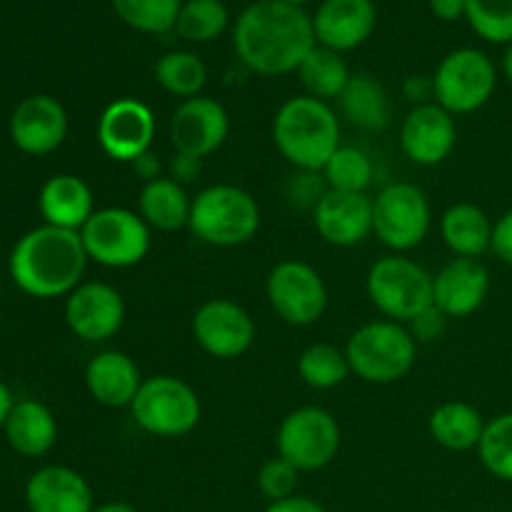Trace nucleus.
Listing matches in <instances>:
<instances>
[{
  "label": "nucleus",
  "instance_id": "f3484780",
  "mask_svg": "<svg viewBox=\"0 0 512 512\" xmlns=\"http://www.w3.org/2000/svg\"><path fill=\"white\" fill-rule=\"evenodd\" d=\"M455 143H458L455 115L440 108L438 103L413 105L400 125V148L405 158L423 168H433L450 158Z\"/></svg>",
  "mask_w": 512,
  "mask_h": 512
},
{
  "label": "nucleus",
  "instance_id": "bb28decb",
  "mask_svg": "<svg viewBox=\"0 0 512 512\" xmlns=\"http://www.w3.org/2000/svg\"><path fill=\"white\" fill-rule=\"evenodd\" d=\"M338 103L343 118L363 133H383L393 118L388 90L368 73H355Z\"/></svg>",
  "mask_w": 512,
  "mask_h": 512
},
{
  "label": "nucleus",
  "instance_id": "f704fd0d",
  "mask_svg": "<svg viewBox=\"0 0 512 512\" xmlns=\"http://www.w3.org/2000/svg\"><path fill=\"white\" fill-rule=\"evenodd\" d=\"M228 8L223 0H188L175 23V33L188 43H210L228 28Z\"/></svg>",
  "mask_w": 512,
  "mask_h": 512
},
{
  "label": "nucleus",
  "instance_id": "cd10ccee",
  "mask_svg": "<svg viewBox=\"0 0 512 512\" xmlns=\"http://www.w3.org/2000/svg\"><path fill=\"white\" fill-rule=\"evenodd\" d=\"M485 425L488 423L475 405L465 400H448L430 413L428 433L440 448L450 453H468L478 450Z\"/></svg>",
  "mask_w": 512,
  "mask_h": 512
},
{
  "label": "nucleus",
  "instance_id": "f03ea898",
  "mask_svg": "<svg viewBox=\"0 0 512 512\" xmlns=\"http://www.w3.org/2000/svg\"><path fill=\"white\" fill-rule=\"evenodd\" d=\"M8 268L13 283L30 298H68L83 283L88 253L75 230L40 225L13 245Z\"/></svg>",
  "mask_w": 512,
  "mask_h": 512
},
{
  "label": "nucleus",
  "instance_id": "de8ad7c7",
  "mask_svg": "<svg viewBox=\"0 0 512 512\" xmlns=\"http://www.w3.org/2000/svg\"><path fill=\"white\" fill-rule=\"evenodd\" d=\"M93 512H138L130 503H123V500H110V503L95 505Z\"/></svg>",
  "mask_w": 512,
  "mask_h": 512
},
{
  "label": "nucleus",
  "instance_id": "a878e982",
  "mask_svg": "<svg viewBox=\"0 0 512 512\" xmlns=\"http://www.w3.org/2000/svg\"><path fill=\"white\" fill-rule=\"evenodd\" d=\"M190 208H193V198L188 195V190L168 175L143 183L140 188L138 213L150 230L178 233V230L188 228Z\"/></svg>",
  "mask_w": 512,
  "mask_h": 512
},
{
  "label": "nucleus",
  "instance_id": "c03bdc74",
  "mask_svg": "<svg viewBox=\"0 0 512 512\" xmlns=\"http://www.w3.org/2000/svg\"><path fill=\"white\" fill-rule=\"evenodd\" d=\"M265 512H325L320 503H315L313 498H305V495H293L288 500H280V503H270Z\"/></svg>",
  "mask_w": 512,
  "mask_h": 512
},
{
  "label": "nucleus",
  "instance_id": "39448f33",
  "mask_svg": "<svg viewBox=\"0 0 512 512\" xmlns=\"http://www.w3.org/2000/svg\"><path fill=\"white\" fill-rule=\"evenodd\" d=\"M353 375L370 385H390L403 380L418 360V343L403 323L373 320L355 330L345 345Z\"/></svg>",
  "mask_w": 512,
  "mask_h": 512
},
{
  "label": "nucleus",
  "instance_id": "423d86ee",
  "mask_svg": "<svg viewBox=\"0 0 512 512\" xmlns=\"http://www.w3.org/2000/svg\"><path fill=\"white\" fill-rule=\"evenodd\" d=\"M135 425L153 438H185L198 428L203 405L193 385L175 375L145 378L130 405Z\"/></svg>",
  "mask_w": 512,
  "mask_h": 512
},
{
  "label": "nucleus",
  "instance_id": "473e14b6",
  "mask_svg": "<svg viewBox=\"0 0 512 512\" xmlns=\"http://www.w3.org/2000/svg\"><path fill=\"white\" fill-rule=\"evenodd\" d=\"M325 188L338 193H368L375 178V165L365 150L353 145H340L333 158L320 170Z\"/></svg>",
  "mask_w": 512,
  "mask_h": 512
},
{
  "label": "nucleus",
  "instance_id": "09e8293b",
  "mask_svg": "<svg viewBox=\"0 0 512 512\" xmlns=\"http://www.w3.org/2000/svg\"><path fill=\"white\" fill-rule=\"evenodd\" d=\"M503 73L505 78H508V83L512 85V43L508 45V50H505L503 55Z\"/></svg>",
  "mask_w": 512,
  "mask_h": 512
},
{
  "label": "nucleus",
  "instance_id": "393cba45",
  "mask_svg": "<svg viewBox=\"0 0 512 512\" xmlns=\"http://www.w3.org/2000/svg\"><path fill=\"white\" fill-rule=\"evenodd\" d=\"M3 433L18 455L43 458L58 443V420L48 405L38 400H20L10 410Z\"/></svg>",
  "mask_w": 512,
  "mask_h": 512
},
{
  "label": "nucleus",
  "instance_id": "a211bd4d",
  "mask_svg": "<svg viewBox=\"0 0 512 512\" xmlns=\"http://www.w3.org/2000/svg\"><path fill=\"white\" fill-rule=\"evenodd\" d=\"M10 138L25 155H50L68 138V110L53 95H30L10 115Z\"/></svg>",
  "mask_w": 512,
  "mask_h": 512
},
{
  "label": "nucleus",
  "instance_id": "412c9836",
  "mask_svg": "<svg viewBox=\"0 0 512 512\" xmlns=\"http://www.w3.org/2000/svg\"><path fill=\"white\" fill-rule=\"evenodd\" d=\"M378 25L373 0H323L313 15L315 40L335 53L360 48Z\"/></svg>",
  "mask_w": 512,
  "mask_h": 512
},
{
  "label": "nucleus",
  "instance_id": "a18cd8bd",
  "mask_svg": "<svg viewBox=\"0 0 512 512\" xmlns=\"http://www.w3.org/2000/svg\"><path fill=\"white\" fill-rule=\"evenodd\" d=\"M130 168H133V173L138 175L143 183H150V180H155V178H163V175H160L163 165H160L158 155H155L153 150H148V153L140 155L138 160H133V163H130Z\"/></svg>",
  "mask_w": 512,
  "mask_h": 512
},
{
  "label": "nucleus",
  "instance_id": "20e7f679",
  "mask_svg": "<svg viewBox=\"0 0 512 512\" xmlns=\"http://www.w3.org/2000/svg\"><path fill=\"white\" fill-rule=\"evenodd\" d=\"M188 228L200 243L238 248L258 235L260 205L238 185H210L193 198Z\"/></svg>",
  "mask_w": 512,
  "mask_h": 512
},
{
  "label": "nucleus",
  "instance_id": "f8f14e48",
  "mask_svg": "<svg viewBox=\"0 0 512 512\" xmlns=\"http://www.w3.org/2000/svg\"><path fill=\"white\" fill-rule=\"evenodd\" d=\"M265 295L283 323L308 328L328 308V285L323 275L303 260H280L265 278Z\"/></svg>",
  "mask_w": 512,
  "mask_h": 512
},
{
  "label": "nucleus",
  "instance_id": "dca6fc26",
  "mask_svg": "<svg viewBox=\"0 0 512 512\" xmlns=\"http://www.w3.org/2000/svg\"><path fill=\"white\" fill-rule=\"evenodd\" d=\"M65 323L85 343L115 338L125 323V300L108 283H80L65 298Z\"/></svg>",
  "mask_w": 512,
  "mask_h": 512
},
{
  "label": "nucleus",
  "instance_id": "c756f323",
  "mask_svg": "<svg viewBox=\"0 0 512 512\" xmlns=\"http://www.w3.org/2000/svg\"><path fill=\"white\" fill-rule=\"evenodd\" d=\"M298 78L300 85L305 88V95L328 103V100H338L343 95L353 73H350L343 53H335V50L323 48V45H315L305 55L303 63H300Z\"/></svg>",
  "mask_w": 512,
  "mask_h": 512
},
{
  "label": "nucleus",
  "instance_id": "ddd939ff",
  "mask_svg": "<svg viewBox=\"0 0 512 512\" xmlns=\"http://www.w3.org/2000/svg\"><path fill=\"white\" fill-rule=\"evenodd\" d=\"M193 338L210 358L235 360L253 348L255 320L235 300H205L193 315Z\"/></svg>",
  "mask_w": 512,
  "mask_h": 512
},
{
  "label": "nucleus",
  "instance_id": "aec40b11",
  "mask_svg": "<svg viewBox=\"0 0 512 512\" xmlns=\"http://www.w3.org/2000/svg\"><path fill=\"white\" fill-rule=\"evenodd\" d=\"M488 293L490 273L475 258H453L433 275V305L448 320L478 313Z\"/></svg>",
  "mask_w": 512,
  "mask_h": 512
},
{
  "label": "nucleus",
  "instance_id": "e433bc0d",
  "mask_svg": "<svg viewBox=\"0 0 512 512\" xmlns=\"http://www.w3.org/2000/svg\"><path fill=\"white\" fill-rule=\"evenodd\" d=\"M465 18L485 43H512V0H468Z\"/></svg>",
  "mask_w": 512,
  "mask_h": 512
},
{
  "label": "nucleus",
  "instance_id": "72a5a7b5",
  "mask_svg": "<svg viewBox=\"0 0 512 512\" xmlns=\"http://www.w3.org/2000/svg\"><path fill=\"white\" fill-rule=\"evenodd\" d=\"M115 15L138 33L160 35L175 30L183 0H110Z\"/></svg>",
  "mask_w": 512,
  "mask_h": 512
},
{
  "label": "nucleus",
  "instance_id": "a19ab883",
  "mask_svg": "<svg viewBox=\"0 0 512 512\" xmlns=\"http://www.w3.org/2000/svg\"><path fill=\"white\" fill-rule=\"evenodd\" d=\"M165 170H168V178H173L175 183H180L185 188V185L198 180L200 170H203V160L190 158V155H183V153H175Z\"/></svg>",
  "mask_w": 512,
  "mask_h": 512
},
{
  "label": "nucleus",
  "instance_id": "6e6552de",
  "mask_svg": "<svg viewBox=\"0 0 512 512\" xmlns=\"http://www.w3.org/2000/svg\"><path fill=\"white\" fill-rule=\"evenodd\" d=\"M88 260L103 268L125 270L143 263L150 253V228L128 208H100L80 230Z\"/></svg>",
  "mask_w": 512,
  "mask_h": 512
},
{
  "label": "nucleus",
  "instance_id": "5701e85b",
  "mask_svg": "<svg viewBox=\"0 0 512 512\" xmlns=\"http://www.w3.org/2000/svg\"><path fill=\"white\" fill-rule=\"evenodd\" d=\"M143 380L138 363L123 350H103L85 368V388L105 408H130Z\"/></svg>",
  "mask_w": 512,
  "mask_h": 512
},
{
  "label": "nucleus",
  "instance_id": "9b49d317",
  "mask_svg": "<svg viewBox=\"0 0 512 512\" xmlns=\"http://www.w3.org/2000/svg\"><path fill=\"white\" fill-rule=\"evenodd\" d=\"M340 440L343 435L333 413L318 405H303L283 418L275 435V448L280 458L295 465L300 473H315L338 458Z\"/></svg>",
  "mask_w": 512,
  "mask_h": 512
},
{
  "label": "nucleus",
  "instance_id": "f257e3e1",
  "mask_svg": "<svg viewBox=\"0 0 512 512\" xmlns=\"http://www.w3.org/2000/svg\"><path fill=\"white\" fill-rule=\"evenodd\" d=\"M240 63L265 78L298 73L305 55L318 45L313 18L283 0H255L233 28Z\"/></svg>",
  "mask_w": 512,
  "mask_h": 512
},
{
  "label": "nucleus",
  "instance_id": "b1692460",
  "mask_svg": "<svg viewBox=\"0 0 512 512\" xmlns=\"http://www.w3.org/2000/svg\"><path fill=\"white\" fill-rule=\"evenodd\" d=\"M38 210L45 225L80 233L95 213L93 190L83 178L70 173H58L45 180L38 195Z\"/></svg>",
  "mask_w": 512,
  "mask_h": 512
},
{
  "label": "nucleus",
  "instance_id": "58836bf2",
  "mask_svg": "<svg viewBox=\"0 0 512 512\" xmlns=\"http://www.w3.org/2000/svg\"><path fill=\"white\" fill-rule=\"evenodd\" d=\"M410 325V335L415 338V343H430V340H438L440 335L445 333V325H448V318H445L443 313H440L438 308H428L425 313H420L418 318L413 320Z\"/></svg>",
  "mask_w": 512,
  "mask_h": 512
},
{
  "label": "nucleus",
  "instance_id": "7ed1b4c3",
  "mask_svg": "<svg viewBox=\"0 0 512 512\" xmlns=\"http://www.w3.org/2000/svg\"><path fill=\"white\" fill-rule=\"evenodd\" d=\"M273 140L278 153L300 173H320L340 148V120L323 100L295 95L275 113Z\"/></svg>",
  "mask_w": 512,
  "mask_h": 512
},
{
  "label": "nucleus",
  "instance_id": "2f4dec72",
  "mask_svg": "<svg viewBox=\"0 0 512 512\" xmlns=\"http://www.w3.org/2000/svg\"><path fill=\"white\" fill-rule=\"evenodd\" d=\"M353 373L348 363L345 348L330 343H313L300 353L298 375L308 388L313 390H335Z\"/></svg>",
  "mask_w": 512,
  "mask_h": 512
},
{
  "label": "nucleus",
  "instance_id": "37998d69",
  "mask_svg": "<svg viewBox=\"0 0 512 512\" xmlns=\"http://www.w3.org/2000/svg\"><path fill=\"white\" fill-rule=\"evenodd\" d=\"M430 10H433V15L438 20L455 23V20L465 18L468 0H430Z\"/></svg>",
  "mask_w": 512,
  "mask_h": 512
},
{
  "label": "nucleus",
  "instance_id": "79ce46f5",
  "mask_svg": "<svg viewBox=\"0 0 512 512\" xmlns=\"http://www.w3.org/2000/svg\"><path fill=\"white\" fill-rule=\"evenodd\" d=\"M405 98L415 105L435 103L433 78H425V75H413V78L405 80Z\"/></svg>",
  "mask_w": 512,
  "mask_h": 512
},
{
  "label": "nucleus",
  "instance_id": "1a4fd4ad",
  "mask_svg": "<svg viewBox=\"0 0 512 512\" xmlns=\"http://www.w3.org/2000/svg\"><path fill=\"white\" fill-rule=\"evenodd\" d=\"M498 68L478 48H458L445 55L433 73V95L450 115H470L490 103Z\"/></svg>",
  "mask_w": 512,
  "mask_h": 512
},
{
  "label": "nucleus",
  "instance_id": "4c0bfd02",
  "mask_svg": "<svg viewBox=\"0 0 512 512\" xmlns=\"http://www.w3.org/2000/svg\"><path fill=\"white\" fill-rule=\"evenodd\" d=\"M298 480L300 470L290 465L285 458H280V455L278 458H270L258 470V490L268 503H280V500L298 495Z\"/></svg>",
  "mask_w": 512,
  "mask_h": 512
},
{
  "label": "nucleus",
  "instance_id": "4be33fe9",
  "mask_svg": "<svg viewBox=\"0 0 512 512\" xmlns=\"http://www.w3.org/2000/svg\"><path fill=\"white\" fill-rule=\"evenodd\" d=\"M30 512H93V490L88 480L65 465H45L25 485Z\"/></svg>",
  "mask_w": 512,
  "mask_h": 512
},
{
  "label": "nucleus",
  "instance_id": "c85d7f7f",
  "mask_svg": "<svg viewBox=\"0 0 512 512\" xmlns=\"http://www.w3.org/2000/svg\"><path fill=\"white\" fill-rule=\"evenodd\" d=\"M440 235L455 258L478 260L493 243V223L475 203H455L440 218Z\"/></svg>",
  "mask_w": 512,
  "mask_h": 512
},
{
  "label": "nucleus",
  "instance_id": "49530a36",
  "mask_svg": "<svg viewBox=\"0 0 512 512\" xmlns=\"http://www.w3.org/2000/svg\"><path fill=\"white\" fill-rule=\"evenodd\" d=\"M13 405V393H10L8 385L0 383V430H5V423H8V415L10 410H13Z\"/></svg>",
  "mask_w": 512,
  "mask_h": 512
},
{
  "label": "nucleus",
  "instance_id": "9d476101",
  "mask_svg": "<svg viewBox=\"0 0 512 512\" xmlns=\"http://www.w3.org/2000/svg\"><path fill=\"white\" fill-rule=\"evenodd\" d=\"M433 210L423 188L413 183H390L373 198V235L403 255L415 250L430 233Z\"/></svg>",
  "mask_w": 512,
  "mask_h": 512
},
{
  "label": "nucleus",
  "instance_id": "2eb2a0df",
  "mask_svg": "<svg viewBox=\"0 0 512 512\" xmlns=\"http://www.w3.org/2000/svg\"><path fill=\"white\" fill-rule=\"evenodd\" d=\"M155 115L143 100L118 98L100 113L98 143L110 160L133 163L148 153L155 138Z\"/></svg>",
  "mask_w": 512,
  "mask_h": 512
},
{
  "label": "nucleus",
  "instance_id": "c9c22d12",
  "mask_svg": "<svg viewBox=\"0 0 512 512\" xmlns=\"http://www.w3.org/2000/svg\"><path fill=\"white\" fill-rule=\"evenodd\" d=\"M478 458L493 478L512 483V410L488 420L478 445Z\"/></svg>",
  "mask_w": 512,
  "mask_h": 512
},
{
  "label": "nucleus",
  "instance_id": "7c9ffc66",
  "mask_svg": "<svg viewBox=\"0 0 512 512\" xmlns=\"http://www.w3.org/2000/svg\"><path fill=\"white\" fill-rule=\"evenodd\" d=\"M155 80L173 98L190 100L203 95L205 83H208V68L190 50H170L155 63Z\"/></svg>",
  "mask_w": 512,
  "mask_h": 512
},
{
  "label": "nucleus",
  "instance_id": "8fccbe9b",
  "mask_svg": "<svg viewBox=\"0 0 512 512\" xmlns=\"http://www.w3.org/2000/svg\"><path fill=\"white\" fill-rule=\"evenodd\" d=\"M283 3H288V5H298V8H303L305 3H310V0H283Z\"/></svg>",
  "mask_w": 512,
  "mask_h": 512
},
{
  "label": "nucleus",
  "instance_id": "ea45409f",
  "mask_svg": "<svg viewBox=\"0 0 512 512\" xmlns=\"http://www.w3.org/2000/svg\"><path fill=\"white\" fill-rule=\"evenodd\" d=\"M490 250H493L500 263L512 265V208L493 223V243H490Z\"/></svg>",
  "mask_w": 512,
  "mask_h": 512
},
{
  "label": "nucleus",
  "instance_id": "6ab92c4d",
  "mask_svg": "<svg viewBox=\"0 0 512 512\" xmlns=\"http://www.w3.org/2000/svg\"><path fill=\"white\" fill-rule=\"evenodd\" d=\"M313 223L325 243L353 248L373 235V198L368 193L325 190L313 208Z\"/></svg>",
  "mask_w": 512,
  "mask_h": 512
},
{
  "label": "nucleus",
  "instance_id": "0eeeda50",
  "mask_svg": "<svg viewBox=\"0 0 512 512\" xmlns=\"http://www.w3.org/2000/svg\"><path fill=\"white\" fill-rule=\"evenodd\" d=\"M370 303L388 320L413 323L433 308V275L405 255H385L375 260L365 278Z\"/></svg>",
  "mask_w": 512,
  "mask_h": 512
},
{
  "label": "nucleus",
  "instance_id": "4468645a",
  "mask_svg": "<svg viewBox=\"0 0 512 512\" xmlns=\"http://www.w3.org/2000/svg\"><path fill=\"white\" fill-rule=\"evenodd\" d=\"M230 135V115L223 103L208 95L180 100L168 123V138L175 153L190 158H208L223 148Z\"/></svg>",
  "mask_w": 512,
  "mask_h": 512
}]
</instances>
